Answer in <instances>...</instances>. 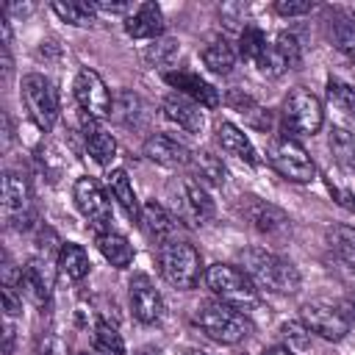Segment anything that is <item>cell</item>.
Wrapping results in <instances>:
<instances>
[{"label":"cell","instance_id":"cell-1","mask_svg":"<svg viewBox=\"0 0 355 355\" xmlns=\"http://www.w3.org/2000/svg\"><path fill=\"white\" fill-rule=\"evenodd\" d=\"M239 266L247 272L255 288H266L275 294H291L300 288L297 266L277 252H269L261 247H244L239 250Z\"/></svg>","mask_w":355,"mask_h":355},{"label":"cell","instance_id":"cell-2","mask_svg":"<svg viewBox=\"0 0 355 355\" xmlns=\"http://www.w3.org/2000/svg\"><path fill=\"white\" fill-rule=\"evenodd\" d=\"M194 324L211 341H216V344H239L250 333L247 316L239 308H233V305H227L222 300H205V302H200L194 308Z\"/></svg>","mask_w":355,"mask_h":355},{"label":"cell","instance_id":"cell-3","mask_svg":"<svg viewBox=\"0 0 355 355\" xmlns=\"http://www.w3.org/2000/svg\"><path fill=\"white\" fill-rule=\"evenodd\" d=\"M158 269L164 275V280L175 288H194L200 283L202 272V258L200 252L186 244V241H166L158 247Z\"/></svg>","mask_w":355,"mask_h":355},{"label":"cell","instance_id":"cell-4","mask_svg":"<svg viewBox=\"0 0 355 355\" xmlns=\"http://www.w3.org/2000/svg\"><path fill=\"white\" fill-rule=\"evenodd\" d=\"M205 286L216 294V300L244 311L250 305H255V297H258V288L255 283L247 277V272L241 266H233V263H211L202 275Z\"/></svg>","mask_w":355,"mask_h":355},{"label":"cell","instance_id":"cell-5","mask_svg":"<svg viewBox=\"0 0 355 355\" xmlns=\"http://www.w3.org/2000/svg\"><path fill=\"white\" fill-rule=\"evenodd\" d=\"M19 97H22V105L25 111L31 114V119L42 128V130H50L58 119V92L53 86L50 78L39 75V72H31L22 78V86H19Z\"/></svg>","mask_w":355,"mask_h":355},{"label":"cell","instance_id":"cell-6","mask_svg":"<svg viewBox=\"0 0 355 355\" xmlns=\"http://www.w3.org/2000/svg\"><path fill=\"white\" fill-rule=\"evenodd\" d=\"M266 158H269V164H272L286 180L308 183V180L316 178V164L311 161V155L305 153V147H302L297 139H288V136L272 139L269 147H266Z\"/></svg>","mask_w":355,"mask_h":355},{"label":"cell","instance_id":"cell-7","mask_svg":"<svg viewBox=\"0 0 355 355\" xmlns=\"http://www.w3.org/2000/svg\"><path fill=\"white\" fill-rule=\"evenodd\" d=\"M283 119L294 133L313 136V133H319V128L324 122V108H322L316 94H311L308 89L297 86L283 100Z\"/></svg>","mask_w":355,"mask_h":355},{"label":"cell","instance_id":"cell-8","mask_svg":"<svg viewBox=\"0 0 355 355\" xmlns=\"http://www.w3.org/2000/svg\"><path fill=\"white\" fill-rule=\"evenodd\" d=\"M72 92H75V100H78V105H80V111H83V116H86V119L100 122V119L111 116L114 97H111L108 86L103 83V78H100L94 69L83 67V69L75 75Z\"/></svg>","mask_w":355,"mask_h":355},{"label":"cell","instance_id":"cell-9","mask_svg":"<svg viewBox=\"0 0 355 355\" xmlns=\"http://www.w3.org/2000/svg\"><path fill=\"white\" fill-rule=\"evenodd\" d=\"M300 322L308 333H316L324 341H341L349 333V319L341 313V308L330 302H305L300 308Z\"/></svg>","mask_w":355,"mask_h":355},{"label":"cell","instance_id":"cell-10","mask_svg":"<svg viewBox=\"0 0 355 355\" xmlns=\"http://www.w3.org/2000/svg\"><path fill=\"white\" fill-rule=\"evenodd\" d=\"M239 214L250 222L252 230H258L261 236H283L291 227V219L283 208L255 197V194H244L239 202Z\"/></svg>","mask_w":355,"mask_h":355},{"label":"cell","instance_id":"cell-11","mask_svg":"<svg viewBox=\"0 0 355 355\" xmlns=\"http://www.w3.org/2000/svg\"><path fill=\"white\" fill-rule=\"evenodd\" d=\"M178 211H180V219H186L189 225H205L214 219L216 214V205L208 194V189L197 180V178H183L178 183Z\"/></svg>","mask_w":355,"mask_h":355},{"label":"cell","instance_id":"cell-12","mask_svg":"<svg viewBox=\"0 0 355 355\" xmlns=\"http://www.w3.org/2000/svg\"><path fill=\"white\" fill-rule=\"evenodd\" d=\"M3 216L11 227H28L31 219V189L17 172L3 175Z\"/></svg>","mask_w":355,"mask_h":355},{"label":"cell","instance_id":"cell-13","mask_svg":"<svg viewBox=\"0 0 355 355\" xmlns=\"http://www.w3.org/2000/svg\"><path fill=\"white\" fill-rule=\"evenodd\" d=\"M128 300L130 311L141 324H155L164 313V300L155 288V283L147 275H133L128 283Z\"/></svg>","mask_w":355,"mask_h":355},{"label":"cell","instance_id":"cell-14","mask_svg":"<svg viewBox=\"0 0 355 355\" xmlns=\"http://www.w3.org/2000/svg\"><path fill=\"white\" fill-rule=\"evenodd\" d=\"M111 116H114L116 125L139 133V130H147L150 128V122H153V105L141 94H136L130 89H119L114 94Z\"/></svg>","mask_w":355,"mask_h":355},{"label":"cell","instance_id":"cell-15","mask_svg":"<svg viewBox=\"0 0 355 355\" xmlns=\"http://www.w3.org/2000/svg\"><path fill=\"white\" fill-rule=\"evenodd\" d=\"M72 197H75L78 211L94 227H105L111 222V205H108V200H105V194H103V189L94 178H78L75 189H72Z\"/></svg>","mask_w":355,"mask_h":355},{"label":"cell","instance_id":"cell-16","mask_svg":"<svg viewBox=\"0 0 355 355\" xmlns=\"http://www.w3.org/2000/svg\"><path fill=\"white\" fill-rule=\"evenodd\" d=\"M144 155L158 164V166H166V169H180L186 164H191V153L186 144H180L178 139L166 136V133H153L147 141H144Z\"/></svg>","mask_w":355,"mask_h":355},{"label":"cell","instance_id":"cell-17","mask_svg":"<svg viewBox=\"0 0 355 355\" xmlns=\"http://www.w3.org/2000/svg\"><path fill=\"white\" fill-rule=\"evenodd\" d=\"M161 111L164 116L178 125L186 133H200L205 128V116H202V105H197L194 100L183 97V94H166L161 100Z\"/></svg>","mask_w":355,"mask_h":355},{"label":"cell","instance_id":"cell-18","mask_svg":"<svg viewBox=\"0 0 355 355\" xmlns=\"http://www.w3.org/2000/svg\"><path fill=\"white\" fill-rule=\"evenodd\" d=\"M166 22L155 3H141L125 17V33L133 39H158L164 33Z\"/></svg>","mask_w":355,"mask_h":355},{"label":"cell","instance_id":"cell-19","mask_svg":"<svg viewBox=\"0 0 355 355\" xmlns=\"http://www.w3.org/2000/svg\"><path fill=\"white\" fill-rule=\"evenodd\" d=\"M164 80H166L169 86H175L178 94L194 100L197 105H205V108L219 105V94H216V89H214L211 83H205L200 75H191V72H166Z\"/></svg>","mask_w":355,"mask_h":355},{"label":"cell","instance_id":"cell-20","mask_svg":"<svg viewBox=\"0 0 355 355\" xmlns=\"http://www.w3.org/2000/svg\"><path fill=\"white\" fill-rule=\"evenodd\" d=\"M141 225L147 230L150 239H155L158 244H166V241H175L178 236V216H172L161 202L155 200H147L141 205Z\"/></svg>","mask_w":355,"mask_h":355},{"label":"cell","instance_id":"cell-21","mask_svg":"<svg viewBox=\"0 0 355 355\" xmlns=\"http://www.w3.org/2000/svg\"><path fill=\"white\" fill-rule=\"evenodd\" d=\"M216 141L227 155H236L239 161H244L250 166H258V153H255L250 136L244 130H239L233 122H219L216 125Z\"/></svg>","mask_w":355,"mask_h":355},{"label":"cell","instance_id":"cell-22","mask_svg":"<svg viewBox=\"0 0 355 355\" xmlns=\"http://www.w3.org/2000/svg\"><path fill=\"white\" fill-rule=\"evenodd\" d=\"M17 286H19L22 297H28V300H31L33 305H39V308L50 300V280H47L42 263H36V261H31V263H25V266L19 269Z\"/></svg>","mask_w":355,"mask_h":355},{"label":"cell","instance_id":"cell-23","mask_svg":"<svg viewBox=\"0 0 355 355\" xmlns=\"http://www.w3.org/2000/svg\"><path fill=\"white\" fill-rule=\"evenodd\" d=\"M83 139H86L89 155H92L97 164L108 166V164L114 161V155H116V141H114V136H111L105 128H100L94 119H83Z\"/></svg>","mask_w":355,"mask_h":355},{"label":"cell","instance_id":"cell-24","mask_svg":"<svg viewBox=\"0 0 355 355\" xmlns=\"http://www.w3.org/2000/svg\"><path fill=\"white\" fill-rule=\"evenodd\" d=\"M55 266H58L61 277H67V280L78 283V280H83V277L89 275V266H92V263H89V255H86V250H83L80 244L64 241V244L58 247Z\"/></svg>","mask_w":355,"mask_h":355},{"label":"cell","instance_id":"cell-25","mask_svg":"<svg viewBox=\"0 0 355 355\" xmlns=\"http://www.w3.org/2000/svg\"><path fill=\"white\" fill-rule=\"evenodd\" d=\"M97 250L103 252V258L116 266V269H125L133 263V244L122 236V233H114V230H100L97 233Z\"/></svg>","mask_w":355,"mask_h":355},{"label":"cell","instance_id":"cell-26","mask_svg":"<svg viewBox=\"0 0 355 355\" xmlns=\"http://www.w3.org/2000/svg\"><path fill=\"white\" fill-rule=\"evenodd\" d=\"M108 191H111V197L119 202V208H122L130 219H139V222H141V205H139V200H136L133 183L128 180V172H125V169H111V172H108Z\"/></svg>","mask_w":355,"mask_h":355},{"label":"cell","instance_id":"cell-27","mask_svg":"<svg viewBox=\"0 0 355 355\" xmlns=\"http://www.w3.org/2000/svg\"><path fill=\"white\" fill-rule=\"evenodd\" d=\"M202 64L216 75H227L236 67V47L225 36H214L202 47Z\"/></svg>","mask_w":355,"mask_h":355},{"label":"cell","instance_id":"cell-28","mask_svg":"<svg viewBox=\"0 0 355 355\" xmlns=\"http://www.w3.org/2000/svg\"><path fill=\"white\" fill-rule=\"evenodd\" d=\"M191 169H194V178L205 186H225L227 180V169L225 164L211 153V150H197L191 153Z\"/></svg>","mask_w":355,"mask_h":355},{"label":"cell","instance_id":"cell-29","mask_svg":"<svg viewBox=\"0 0 355 355\" xmlns=\"http://www.w3.org/2000/svg\"><path fill=\"white\" fill-rule=\"evenodd\" d=\"M330 39L344 55H349L355 61V14L336 11L330 19Z\"/></svg>","mask_w":355,"mask_h":355},{"label":"cell","instance_id":"cell-30","mask_svg":"<svg viewBox=\"0 0 355 355\" xmlns=\"http://www.w3.org/2000/svg\"><path fill=\"white\" fill-rule=\"evenodd\" d=\"M50 8H53L64 22L78 25V28H89V25H94V19H97V8H94V3H83V0L53 3Z\"/></svg>","mask_w":355,"mask_h":355},{"label":"cell","instance_id":"cell-31","mask_svg":"<svg viewBox=\"0 0 355 355\" xmlns=\"http://www.w3.org/2000/svg\"><path fill=\"white\" fill-rule=\"evenodd\" d=\"M324 239H327V247L338 258H344L347 263L355 266V227H349V225H333V227H327Z\"/></svg>","mask_w":355,"mask_h":355},{"label":"cell","instance_id":"cell-32","mask_svg":"<svg viewBox=\"0 0 355 355\" xmlns=\"http://www.w3.org/2000/svg\"><path fill=\"white\" fill-rule=\"evenodd\" d=\"M227 103H230V108H233L236 114H241L244 122H250L252 128H261V130L269 128V122H272L269 111H266L263 105H258L252 97H247V94H230Z\"/></svg>","mask_w":355,"mask_h":355},{"label":"cell","instance_id":"cell-33","mask_svg":"<svg viewBox=\"0 0 355 355\" xmlns=\"http://www.w3.org/2000/svg\"><path fill=\"white\" fill-rule=\"evenodd\" d=\"M92 347H94V355H128L119 330L111 327L108 322H97L94 336H92Z\"/></svg>","mask_w":355,"mask_h":355},{"label":"cell","instance_id":"cell-34","mask_svg":"<svg viewBox=\"0 0 355 355\" xmlns=\"http://www.w3.org/2000/svg\"><path fill=\"white\" fill-rule=\"evenodd\" d=\"M327 103L336 111H341L344 116L355 119V86H349L338 78H330L327 80Z\"/></svg>","mask_w":355,"mask_h":355},{"label":"cell","instance_id":"cell-35","mask_svg":"<svg viewBox=\"0 0 355 355\" xmlns=\"http://www.w3.org/2000/svg\"><path fill=\"white\" fill-rule=\"evenodd\" d=\"M266 47H269V42H266V36H263L261 28H255V25H244V28H241V36H239V53H241L244 58H250V61L255 64Z\"/></svg>","mask_w":355,"mask_h":355},{"label":"cell","instance_id":"cell-36","mask_svg":"<svg viewBox=\"0 0 355 355\" xmlns=\"http://www.w3.org/2000/svg\"><path fill=\"white\" fill-rule=\"evenodd\" d=\"M330 150L344 166L355 169V133H349L344 128H333L330 130Z\"/></svg>","mask_w":355,"mask_h":355},{"label":"cell","instance_id":"cell-37","mask_svg":"<svg viewBox=\"0 0 355 355\" xmlns=\"http://www.w3.org/2000/svg\"><path fill=\"white\" fill-rule=\"evenodd\" d=\"M175 55H178V42H175V39H158V42H153V44L147 47V53H144V58H147L150 64H155V67H166Z\"/></svg>","mask_w":355,"mask_h":355},{"label":"cell","instance_id":"cell-38","mask_svg":"<svg viewBox=\"0 0 355 355\" xmlns=\"http://www.w3.org/2000/svg\"><path fill=\"white\" fill-rule=\"evenodd\" d=\"M272 44H275V50L283 55V61L288 64V69L300 64V42H297V36H294V33L280 31V33L275 36V42H272Z\"/></svg>","mask_w":355,"mask_h":355},{"label":"cell","instance_id":"cell-39","mask_svg":"<svg viewBox=\"0 0 355 355\" xmlns=\"http://www.w3.org/2000/svg\"><path fill=\"white\" fill-rule=\"evenodd\" d=\"M3 311H6V319H14L19 311H22V291L14 286V283H3Z\"/></svg>","mask_w":355,"mask_h":355},{"label":"cell","instance_id":"cell-40","mask_svg":"<svg viewBox=\"0 0 355 355\" xmlns=\"http://www.w3.org/2000/svg\"><path fill=\"white\" fill-rule=\"evenodd\" d=\"M316 8V3L311 0H277L275 3V11L280 17H302V14H311Z\"/></svg>","mask_w":355,"mask_h":355},{"label":"cell","instance_id":"cell-41","mask_svg":"<svg viewBox=\"0 0 355 355\" xmlns=\"http://www.w3.org/2000/svg\"><path fill=\"white\" fill-rule=\"evenodd\" d=\"M327 189H330L333 200H338V205H344L347 211H355V194H352L349 189H344V186L333 183V178H327Z\"/></svg>","mask_w":355,"mask_h":355},{"label":"cell","instance_id":"cell-42","mask_svg":"<svg viewBox=\"0 0 355 355\" xmlns=\"http://www.w3.org/2000/svg\"><path fill=\"white\" fill-rule=\"evenodd\" d=\"M94 8L97 11H108V14H125V11H130L128 3H94Z\"/></svg>","mask_w":355,"mask_h":355},{"label":"cell","instance_id":"cell-43","mask_svg":"<svg viewBox=\"0 0 355 355\" xmlns=\"http://www.w3.org/2000/svg\"><path fill=\"white\" fill-rule=\"evenodd\" d=\"M341 313H344L349 322H355V294L344 297V302H341Z\"/></svg>","mask_w":355,"mask_h":355},{"label":"cell","instance_id":"cell-44","mask_svg":"<svg viewBox=\"0 0 355 355\" xmlns=\"http://www.w3.org/2000/svg\"><path fill=\"white\" fill-rule=\"evenodd\" d=\"M6 344H3V355H11V347H14V327H11V319H6Z\"/></svg>","mask_w":355,"mask_h":355},{"label":"cell","instance_id":"cell-45","mask_svg":"<svg viewBox=\"0 0 355 355\" xmlns=\"http://www.w3.org/2000/svg\"><path fill=\"white\" fill-rule=\"evenodd\" d=\"M263 355H294L288 347H272V349H266Z\"/></svg>","mask_w":355,"mask_h":355},{"label":"cell","instance_id":"cell-46","mask_svg":"<svg viewBox=\"0 0 355 355\" xmlns=\"http://www.w3.org/2000/svg\"><path fill=\"white\" fill-rule=\"evenodd\" d=\"M136 355H161V349L158 347H141Z\"/></svg>","mask_w":355,"mask_h":355},{"label":"cell","instance_id":"cell-47","mask_svg":"<svg viewBox=\"0 0 355 355\" xmlns=\"http://www.w3.org/2000/svg\"><path fill=\"white\" fill-rule=\"evenodd\" d=\"M186 355H208V352H202V349H189Z\"/></svg>","mask_w":355,"mask_h":355},{"label":"cell","instance_id":"cell-48","mask_svg":"<svg viewBox=\"0 0 355 355\" xmlns=\"http://www.w3.org/2000/svg\"><path fill=\"white\" fill-rule=\"evenodd\" d=\"M78 355H89V352H78Z\"/></svg>","mask_w":355,"mask_h":355}]
</instances>
